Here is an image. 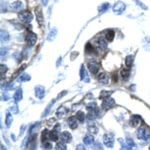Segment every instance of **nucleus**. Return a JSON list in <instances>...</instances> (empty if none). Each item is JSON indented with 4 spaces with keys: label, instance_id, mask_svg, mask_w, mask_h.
I'll list each match as a JSON object with an SVG mask.
<instances>
[{
    "label": "nucleus",
    "instance_id": "34",
    "mask_svg": "<svg viewBox=\"0 0 150 150\" xmlns=\"http://www.w3.org/2000/svg\"><path fill=\"white\" fill-rule=\"evenodd\" d=\"M126 144H127L128 148H129L130 150L133 149V148H135V143H134V141H133L132 139L127 138V140H126Z\"/></svg>",
    "mask_w": 150,
    "mask_h": 150
},
{
    "label": "nucleus",
    "instance_id": "7",
    "mask_svg": "<svg viewBox=\"0 0 150 150\" xmlns=\"http://www.w3.org/2000/svg\"><path fill=\"white\" fill-rule=\"evenodd\" d=\"M35 15H36V20H37L38 24L40 26H43L44 24V18H43V14H42V10H41L40 7H37L35 9Z\"/></svg>",
    "mask_w": 150,
    "mask_h": 150
},
{
    "label": "nucleus",
    "instance_id": "46",
    "mask_svg": "<svg viewBox=\"0 0 150 150\" xmlns=\"http://www.w3.org/2000/svg\"><path fill=\"white\" fill-rule=\"evenodd\" d=\"M8 99H9L8 94H7V93H3V95H2V100L6 101V100H8Z\"/></svg>",
    "mask_w": 150,
    "mask_h": 150
},
{
    "label": "nucleus",
    "instance_id": "40",
    "mask_svg": "<svg viewBox=\"0 0 150 150\" xmlns=\"http://www.w3.org/2000/svg\"><path fill=\"white\" fill-rule=\"evenodd\" d=\"M87 109H92V110H95L96 109V103L93 102V103H89L88 105L86 106Z\"/></svg>",
    "mask_w": 150,
    "mask_h": 150
},
{
    "label": "nucleus",
    "instance_id": "2",
    "mask_svg": "<svg viewBox=\"0 0 150 150\" xmlns=\"http://www.w3.org/2000/svg\"><path fill=\"white\" fill-rule=\"evenodd\" d=\"M19 20L22 21L24 23H28L30 22L31 20L33 19V15L30 11H27V10H24L22 12L19 13V16H18Z\"/></svg>",
    "mask_w": 150,
    "mask_h": 150
},
{
    "label": "nucleus",
    "instance_id": "20",
    "mask_svg": "<svg viewBox=\"0 0 150 150\" xmlns=\"http://www.w3.org/2000/svg\"><path fill=\"white\" fill-rule=\"evenodd\" d=\"M38 128H39V123H35L34 125H32V126L30 127V129H29V134L31 135H36V132H37Z\"/></svg>",
    "mask_w": 150,
    "mask_h": 150
},
{
    "label": "nucleus",
    "instance_id": "36",
    "mask_svg": "<svg viewBox=\"0 0 150 150\" xmlns=\"http://www.w3.org/2000/svg\"><path fill=\"white\" fill-rule=\"evenodd\" d=\"M54 102H55V100H52L51 102H50L49 104H48V106H47V108L45 109V111L43 112V114H42V117H44V116H46L47 114H48V112L50 111V108H51V106L54 104Z\"/></svg>",
    "mask_w": 150,
    "mask_h": 150
},
{
    "label": "nucleus",
    "instance_id": "31",
    "mask_svg": "<svg viewBox=\"0 0 150 150\" xmlns=\"http://www.w3.org/2000/svg\"><path fill=\"white\" fill-rule=\"evenodd\" d=\"M9 110L11 111L12 113H18V106L16 103H12L10 104V106H9Z\"/></svg>",
    "mask_w": 150,
    "mask_h": 150
},
{
    "label": "nucleus",
    "instance_id": "30",
    "mask_svg": "<svg viewBox=\"0 0 150 150\" xmlns=\"http://www.w3.org/2000/svg\"><path fill=\"white\" fill-rule=\"evenodd\" d=\"M66 149H67V147H66V145H65V142L60 141L56 144V150H66Z\"/></svg>",
    "mask_w": 150,
    "mask_h": 150
},
{
    "label": "nucleus",
    "instance_id": "11",
    "mask_svg": "<svg viewBox=\"0 0 150 150\" xmlns=\"http://www.w3.org/2000/svg\"><path fill=\"white\" fill-rule=\"evenodd\" d=\"M60 138H61L62 141L65 142V143H69L72 140V135L70 134L68 131H64L60 134Z\"/></svg>",
    "mask_w": 150,
    "mask_h": 150
},
{
    "label": "nucleus",
    "instance_id": "39",
    "mask_svg": "<svg viewBox=\"0 0 150 150\" xmlns=\"http://www.w3.org/2000/svg\"><path fill=\"white\" fill-rule=\"evenodd\" d=\"M88 130H89V132H91L92 134H95V133L98 132V129H97V127H96V126H89Z\"/></svg>",
    "mask_w": 150,
    "mask_h": 150
},
{
    "label": "nucleus",
    "instance_id": "18",
    "mask_svg": "<svg viewBox=\"0 0 150 150\" xmlns=\"http://www.w3.org/2000/svg\"><path fill=\"white\" fill-rule=\"evenodd\" d=\"M83 142H84V144H86V145L93 144V142H94L93 135H86V136L83 138Z\"/></svg>",
    "mask_w": 150,
    "mask_h": 150
},
{
    "label": "nucleus",
    "instance_id": "50",
    "mask_svg": "<svg viewBox=\"0 0 150 150\" xmlns=\"http://www.w3.org/2000/svg\"><path fill=\"white\" fill-rule=\"evenodd\" d=\"M149 150H150V147H149Z\"/></svg>",
    "mask_w": 150,
    "mask_h": 150
},
{
    "label": "nucleus",
    "instance_id": "22",
    "mask_svg": "<svg viewBox=\"0 0 150 150\" xmlns=\"http://www.w3.org/2000/svg\"><path fill=\"white\" fill-rule=\"evenodd\" d=\"M0 37H1V41L2 42H7L9 40V34L8 32L5 30H1V34H0Z\"/></svg>",
    "mask_w": 150,
    "mask_h": 150
},
{
    "label": "nucleus",
    "instance_id": "16",
    "mask_svg": "<svg viewBox=\"0 0 150 150\" xmlns=\"http://www.w3.org/2000/svg\"><path fill=\"white\" fill-rule=\"evenodd\" d=\"M67 113V108L65 106H61L57 109V112H56V115L58 118H63Z\"/></svg>",
    "mask_w": 150,
    "mask_h": 150
},
{
    "label": "nucleus",
    "instance_id": "19",
    "mask_svg": "<svg viewBox=\"0 0 150 150\" xmlns=\"http://www.w3.org/2000/svg\"><path fill=\"white\" fill-rule=\"evenodd\" d=\"M133 61H134V56H133V55H128V56L125 58V64H126V66L128 68H130V67L132 66Z\"/></svg>",
    "mask_w": 150,
    "mask_h": 150
},
{
    "label": "nucleus",
    "instance_id": "49",
    "mask_svg": "<svg viewBox=\"0 0 150 150\" xmlns=\"http://www.w3.org/2000/svg\"><path fill=\"white\" fill-rule=\"evenodd\" d=\"M54 121H55V119H50L49 120V124H51V123H53Z\"/></svg>",
    "mask_w": 150,
    "mask_h": 150
},
{
    "label": "nucleus",
    "instance_id": "10",
    "mask_svg": "<svg viewBox=\"0 0 150 150\" xmlns=\"http://www.w3.org/2000/svg\"><path fill=\"white\" fill-rule=\"evenodd\" d=\"M98 81L100 82L101 84H108L109 83V76H108V74L105 73V72H101L98 76Z\"/></svg>",
    "mask_w": 150,
    "mask_h": 150
},
{
    "label": "nucleus",
    "instance_id": "8",
    "mask_svg": "<svg viewBox=\"0 0 150 150\" xmlns=\"http://www.w3.org/2000/svg\"><path fill=\"white\" fill-rule=\"evenodd\" d=\"M88 69L92 74H96L99 70V64L96 61H90L88 63Z\"/></svg>",
    "mask_w": 150,
    "mask_h": 150
},
{
    "label": "nucleus",
    "instance_id": "27",
    "mask_svg": "<svg viewBox=\"0 0 150 150\" xmlns=\"http://www.w3.org/2000/svg\"><path fill=\"white\" fill-rule=\"evenodd\" d=\"M11 7L13 8V10H19L22 7V2L21 1H15L11 4Z\"/></svg>",
    "mask_w": 150,
    "mask_h": 150
},
{
    "label": "nucleus",
    "instance_id": "1",
    "mask_svg": "<svg viewBox=\"0 0 150 150\" xmlns=\"http://www.w3.org/2000/svg\"><path fill=\"white\" fill-rule=\"evenodd\" d=\"M137 137L141 140H144V141H147V140L150 139V132L149 130L147 129L145 126H141L138 128L137 130Z\"/></svg>",
    "mask_w": 150,
    "mask_h": 150
},
{
    "label": "nucleus",
    "instance_id": "21",
    "mask_svg": "<svg viewBox=\"0 0 150 150\" xmlns=\"http://www.w3.org/2000/svg\"><path fill=\"white\" fill-rule=\"evenodd\" d=\"M58 137H59V135H58V132L56 130H52V131L49 133V139L51 140V141H57Z\"/></svg>",
    "mask_w": 150,
    "mask_h": 150
},
{
    "label": "nucleus",
    "instance_id": "12",
    "mask_svg": "<svg viewBox=\"0 0 150 150\" xmlns=\"http://www.w3.org/2000/svg\"><path fill=\"white\" fill-rule=\"evenodd\" d=\"M140 122H141V117L138 115H133L130 119V125L132 127H137Z\"/></svg>",
    "mask_w": 150,
    "mask_h": 150
},
{
    "label": "nucleus",
    "instance_id": "6",
    "mask_svg": "<svg viewBox=\"0 0 150 150\" xmlns=\"http://www.w3.org/2000/svg\"><path fill=\"white\" fill-rule=\"evenodd\" d=\"M103 142L107 147L112 148L113 145H114V138H113L110 134H107V133H106V134H104V136H103Z\"/></svg>",
    "mask_w": 150,
    "mask_h": 150
},
{
    "label": "nucleus",
    "instance_id": "13",
    "mask_svg": "<svg viewBox=\"0 0 150 150\" xmlns=\"http://www.w3.org/2000/svg\"><path fill=\"white\" fill-rule=\"evenodd\" d=\"M77 120L78 119H77L75 116H70V117L68 118V125L71 129H76L77 126H78V124H77Z\"/></svg>",
    "mask_w": 150,
    "mask_h": 150
},
{
    "label": "nucleus",
    "instance_id": "48",
    "mask_svg": "<svg viewBox=\"0 0 150 150\" xmlns=\"http://www.w3.org/2000/svg\"><path fill=\"white\" fill-rule=\"evenodd\" d=\"M0 149H1V150H6V149H5V147H4V145H3V144H1V146H0Z\"/></svg>",
    "mask_w": 150,
    "mask_h": 150
},
{
    "label": "nucleus",
    "instance_id": "45",
    "mask_svg": "<svg viewBox=\"0 0 150 150\" xmlns=\"http://www.w3.org/2000/svg\"><path fill=\"white\" fill-rule=\"evenodd\" d=\"M76 150H86V149H85V147H84V145L78 144V145H77V147H76Z\"/></svg>",
    "mask_w": 150,
    "mask_h": 150
},
{
    "label": "nucleus",
    "instance_id": "44",
    "mask_svg": "<svg viewBox=\"0 0 150 150\" xmlns=\"http://www.w3.org/2000/svg\"><path fill=\"white\" fill-rule=\"evenodd\" d=\"M94 148H95L96 150H103L102 145H101L100 143H96L95 145H94Z\"/></svg>",
    "mask_w": 150,
    "mask_h": 150
},
{
    "label": "nucleus",
    "instance_id": "32",
    "mask_svg": "<svg viewBox=\"0 0 150 150\" xmlns=\"http://www.w3.org/2000/svg\"><path fill=\"white\" fill-rule=\"evenodd\" d=\"M76 118L78 119V121L80 122H84V119H85V115H84V113L82 112V111H78L76 114Z\"/></svg>",
    "mask_w": 150,
    "mask_h": 150
},
{
    "label": "nucleus",
    "instance_id": "37",
    "mask_svg": "<svg viewBox=\"0 0 150 150\" xmlns=\"http://www.w3.org/2000/svg\"><path fill=\"white\" fill-rule=\"evenodd\" d=\"M56 32H57V29L56 28H54L53 30H51V32H50V34H49V36H48L47 39L49 40V41H52L53 39H54L55 36H56Z\"/></svg>",
    "mask_w": 150,
    "mask_h": 150
},
{
    "label": "nucleus",
    "instance_id": "47",
    "mask_svg": "<svg viewBox=\"0 0 150 150\" xmlns=\"http://www.w3.org/2000/svg\"><path fill=\"white\" fill-rule=\"evenodd\" d=\"M113 80H114V82H116L117 81V75H113Z\"/></svg>",
    "mask_w": 150,
    "mask_h": 150
},
{
    "label": "nucleus",
    "instance_id": "25",
    "mask_svg": "<svg viewBox=\"0 0 150 150\" xmlns=\"http://www.w3.org/2000/svg\"><path fill=\"white\" fill-rule=\"evenodd\" d=\"M114 36H115L114 31L108 30L107 33H106V40L109 41V42H111V41H113V39H114Z\"/></svg>",
    "mask_w": 150,
    "mask_h": 150
},
{
    "label": "nucleus",
    "instance_id": "5",
    "mask_svg": "<svg viewBox=\"0 0 150 150\" xmlns=\"http://www.w3.org/2000/svg\"><path fill=\"white\" fill-rule=\"evenodd\" d=\"M25 40L29 46H33L36 43V41H37V36L33 32H28L25 37Z\"/></svg>",
    "mask_w": 150,
    "mask_h": 150
},
{
    "label": "nucleus",
    "instance_id": "35",
    "mask_svg": "<svg viewBox=\"0 0 150 150\" xmlns=\"http://www.w3.org/2000/svg\"><path fill=\"white\" fill-rule=\"evenodd\" d=\"M30 79H31L30 75H28L26 73H23L20 77H19V80H20V81H29Z\"/></svg>",
    "mask_w": 150,
    "mask_h": 150
},
{
    "label": "nucleus",
    "instance_id": "4",
    "mask_svg": "<svg viewBox=\"0 0 150 150\" xmlns=\"http://www.w3.org/2000/svg\"><path fill=\"white\" fill-rule=\"evenodd\" d=\"M114 105H115L114 99L109 97L107 99H104L102 104H101V107H102V109H104V110H108V109H110V108H112Z\"/></svg>",
    "mask_w": 150,
    "mask_h": 150
},
{
    "label": "nucleus",
    "instance_id": "38",
    "mask_svg": "<svg viewBox=\"0 0 150 150\" xmlns=\"http://www.w3.org/2000/svg\"><path fill=\"white\" fill-rule=\"evenodd\" d=\"M7 71V67L6 65L1 64L0 65V72H1V79L3 78V74H5V72Z\"/></svg>",
    "mask_w": 150,
    "mask_h": 150
},
{
    "label": "nucleus",
    "instance_id": "14",
    "mask_svg": "<svg viewBox=\"0 0 150 150\" xmlns=\"http://www.w3.org/2000/svg\"><path fill=\"white\" fill-rule=\"evenodd\" d=\"M80 78H81V80H83L84 82H89V77H88V74H87V72H86V69H85V67L82 65V66L80 67Z\"/></svg>",
    "mask_w": 150,
    "mask_h": 150
},
{
    "label": "nucleus",
    "instance_id": "28",
    "mask_svg": "<svg viewBox=\"0 0 150 150\" xmlns=\"http://www.w3.org/2000/svg\"><path fill=\"white\" fill-rule=\"evenodd\" d=\"M111 91H101L100 92V95H99V98L100 99H107V98H109L110 97V95H111Z\"/></svg>",
    "mask_w": 150,
    "mask_h": 150
},
{
    "label": "nucleus",
    "instance_id": "42",
    "mask_svg": "<svg viewBox=\"0 0 150 150\" xmlns=\"http://www.w3.org/2000/svg\"><path fill=\"white\" fill-rule=\"evenodd\" d=\"M7 52H8V49H7V48H1V57L3 58L4 56H6Z\"/></svg>",
    "mask_w": 150,
    "mask_h": 150
},
{
    "label": "nucleus",
    "instance_id": "15",
    "mask_svg": "<svg viewBox=\"0 0 150 150\" xmlns=\"http://www.w3.org/2000/svg\"><path fill=\"white\" fill-rule=\"evenodd\" d=\"M97 45H98V48L101 50H105L107 48V41H106L104 38L100 37L99 39L97 40Z\"/></svg>",
    "mask_w": 150,
    "mask_h": 150
},
{
    "label": "nucleus",
    "instance_id": "33",
    "mask_svg": "<svg viewBox=\"0 0 150 150\" xmlns=\"http://www.w3.org/2000/svg\"><path fill=\"white\" fill-rule=\"evenodd\" d=\"M49 131L47 129H45L44 131L42 132V142H46L47 139L49 138Z\"/></svg>",
    "mask_w": 150,
    "mask_h": 150
},
{
    "label": "nucleus",
    "instance_id": "9",
    "mask_svg": "<svg viewBox=\"0 0 150 150\" xmlns=\"http://www.w3.org/2000/svg\"><path fill=\"white\" fill-rule=\"evenodd\" d=\"M35 95L37 98L42 99L45 95V88L41 85H38L35 87Z\"/></svg>",
    "mask_w": 150,
    "mask_h": 150
},
{
    "label": "nucleus",
    "instance_id": "24",
    "mask_svg": "<svg viewBox=\"0 0 150 150\" xmlns=\"http://www.w3.org/2000/svg\"><path fill=\"white\" fill-rule=\"evenodd\" d=\"M121 77L123 79H127L130 76V69L129 68H123L121 70Z\"/></svg>",
    "mask_w": 150,
    "mask_h": 150
},
{
    "label": "nucleus",
    "instance_id": "29",
    "mask_svg": "<svg viewBox=\"0 0 150 150\" xmlns=\"http://www.w3.org/2000/svg\"><path fill=\"white\" fill-rule=\"evenodd\" d=\"M109 6H110L109 3H103V4H101V5L99 6L98 11L100 12V13H103V12H105L108 8H109Z\"/></svg>",
    "mask_w": 150,
    "mask_h": 150
},
{
    "label": "nucleus",
    "instance_id": "3",
    "mask_svg": "<svg viewBox=\"0 0 150 150\" xmlns=\"http://www.w3.org/2000/svg\"><path fill=\"white\" fill-rule=\"evenodd\" d=\"M125 8H126V5L124 4V2L118 1V2H116L114 5H113L112 10L116 14H121L125 11Z\"/></svg>",
    "mask_w": 150,
    "mask_h": 150
},
{
    "label": "nucleus",
    "instance_id": "26",
    "mask_svg": "<svg viewBox=\"0 0 150 150\" xmlns=\"http://www.w3.org/2000/svg\"><path fill=\"white\" fill-rule=\"evenodd\" d=\"M96 116H97V111L90 110L88 114H87L86 117H87V119H88V120H94L96 118Z\"/></svg>",
    "mask_w": 150,
    "mask_h": 150
},
{
    "label": "nucleus",
    "instance_id": "41",
    "mask_svg": "<svg viewBox=\"0 0 150 150\" xmlns=\"http://www.w3.org/2000/svg\"><path fill=\"white\" fill-rule=\"evenodd\" d=\"M43 147H44V148H46V149H51L52 145H51L50 142L46 141V142H43Z\"/></svg>",
    "mask_w": 150,
    "mask_h": 150
},
{
    "label": "nucleus",
    "instance_id": "23",
    "mask_svg": "<svg viewBox=\"0 0 150 150\" xmlns=\"http://www.w3.org/2000/svg\"><path fill=\"white\" fill-rule=\"evenodd\" d=\"M12 121H13V118H12V115L10 114V112L6 113V119H5V124L7 127H10L12 124Z\"/></svg>",
    "mask_w": 150,
    "mask_h": 150
},
{
    "label": "nucleus",
    "instance_id": "17",
    "mask_svg": "<svg viewBox=\"0 0 150 150\" xmlns=\"http://www.w3.org/2000/svg\"><path fill=\"white\" fill-rule=\"evenodd\" d=\"M13 98H14V100H15L16 102H19V101L22 100V89L18 88L17 90H16L15 94H14Z\"/></svg>",
    "mask_w": 150,
    "mask_h": 150
},
{
    "label": "nucleus",
    "instance_id": "43",
    "mask_svg": "<svg viewBox=\"0 0 150 150\" xmlns=\"http://www.w3.org/2000/svg\"><path fill=\"white\" fill-rule=\"evenodd\" d=\"M92 51H93V48L91 47L90 43H88V44L86 45V52L87 53H90V52H92Z\"/></svg>",
    "mask_w": 150,
    "mask_h": 150
}]
</instances>
